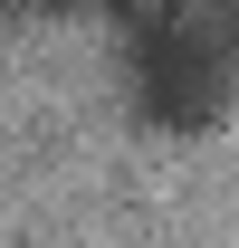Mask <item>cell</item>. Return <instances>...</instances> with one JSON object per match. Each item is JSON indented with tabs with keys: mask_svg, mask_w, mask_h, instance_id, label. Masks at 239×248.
Segmentation results:
<instances>
[{
	"mask_svg": "<svg viewBox=\"0 0 239 248\" xmlns=\"http://www.w3.org/2000/svg\"><path fill=\"white\" fill-rule=\"evenodd\" d=\"M124 86H134V105L153 124L191 134L230 95V38L201 29V19H134L124 29Z\"/></svg>",
	"mask_w": 239,
	"mask_h": 248,
	"instance_id": "1",
	"label": "cell"
}]
</instances>
